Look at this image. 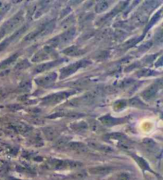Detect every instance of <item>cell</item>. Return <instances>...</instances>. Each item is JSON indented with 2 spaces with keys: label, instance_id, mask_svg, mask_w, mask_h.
<instances>
[{
  "label": "cell",
  "instance_id": "6da1fadb",
  "mask_svg": "<svg viewBox=\"0 0 163 180\" xmlns=\"http://www.w3.org/2000/svg\"><path fill=\"white\" fill-rule=\"evenodd\" d=\"M75 94V91H65V92H59L53 94L48 97L45 98L43 100V104L45 105H54L62 102L65 99L68 98L72 95Z\"/></svg>",
  "mask_w": 163,
  "mask_h": 180
},
{
  "label": "cell",
  "instance_id": "7a4b0ae2",
  "mask_svg": "<svg viewBox=\"0 0 163 180\" xmlns=\"http://www.w3.org/2000/svg\"><path fill=\"white\" fill-rule=\"evenodd\" d=\"M90 64H91V62H90L89 60H81V61H79V62L77 63L71 64V65L63 68V69L60 71V78H61V79H64V78L67 77V76L73 74L74 72H76V71L80 69V68H84L86 66L89 65Z\"/></svg>",
  "mask_w": 163,
  "mask_h": 180
},
{
  "label": "cell",
  "instance_id": "3957f363",
  "mask_svg": "<svg viewBox=\"0 0 163 180\" xmlns=\"http://www.w3.org/2000/svg\"><path fill=\"white\" fill-rule=\"evenodd\" d=\"M22 20H23V14H22V12H19L12 17L11 19L6 21V23L4 24L3 26L1 28V29H2L6 34L7 33L17 28L21 24Z\"/></svg>",
  "mask_w": 163,
  "mask_h": 180
},
{
  "label": "cell",
  "instance_id": "277c9868",
  "mask_svg": "<svg viewBox=\"0 0 163 180\" xmlns=\"http://www.w3.org/2000/svg\"><path fill=\"white\" fill-rule=\"evenodd\" d=\"M52 52V48L51 46H45L42 50L37 52L34 56L32 57V61L33 62H38L41 60H45L50 57V55Z\"/></svg>",
  "mask_w": 163,
  "mask_h": 180
},
{
  "label": "cell",
  "instance_id": "5b68a950",
  "mask_svg": "<svg viewBox=\"0 0 163 180\" xmlns=\"http://www.w3.org/2000/svg\"><path fill=\"white\" fill-rule=\"evenodd\" d=\"M56 79V72H52L48 75L42 76V77L37 78V80H35V82L38 86H45L48 84H50L51 83L54 82Z\"/></svg>",
  "mask_w": 163,
  "mask_h": 180
},
{
  "label": "cell",
  "instance_id": "8992f818",
  "mask_svg": "<svg viewBox=\"0 0 163 180\" xmlns=\"http://www.w3.org/2000/svg\"><path fill=\"white\" fill-rule=\"evenodd\" d=\"M75 34H76V29L75 28H70L67 31H65L64 33L59 36V42H60V44L69 43L74 38Z\"/></svg>",
  "mask_w": 163,
  "mask_h": 180
},
{
  "label": "cell",
  "instance_id": "52a82bcc",
  "mask_svg": "<svg viewBox=\"0 0 163 180\" xmlns=\"http://www.w3.org/2000/svg\"><path fill=\"white\" fill-rule=\"evenodd\" d=\"M63 60H64V59H62V60H55V61H52V62H48L45 63V64H42L41 65L37 66L36 69L34 70L35 73H41L43 72H45L47 70L51 69L52 68H54L56 66L59 65L60 64L63 62Z\"/></svg>",
  "mask_w": 163,
  "mask_h": 180
},
{
  "label": "cell",
  "instance_id": "ba28073f",
  "mask_svg": "<svg viewBox=\"0 0 163 180\" xmlns=\"http://www.w3.org/2000/svg\"><path fill=\"white\" fill-rule=\"evenodd\" d=\"M68 149L77 152H86L87 151V146L81 142H69L67 144Z\"/></svg>",
  "mask_w": 163,
  "mask_h": 180
},
{
  "label": "cell",
  "instance_id": "9c48e42d",
  "mask_svg": "<svg viewBox=\"0 0 163 180\" xmlns=\"http://www.w3.org/2000/svg\"><path fill=\"white\" fill-rule=\"evenodd\" d=\"M112 169L109 167H91L88 170V172L91 174H95V175H103V174H107L111 172Z\"/></svg>",
  "mask_w": 163,
  "mask_h": 180
},
{
  "label": "cell",
  "instance_id": "30bf717a",
  "mask_svg": "<svg viewBox=\"0 0 163 180\" xmlns=\"http://www.w3.org/2000/svg\"><path fill=\"white\" fill-rule=\"evenodd\" d=\"M100 122L103 125L106 126H114V125L118 124V123H121L122 122V119H118V118H114L113 117H111L110 115H107V116H103L100 118L99 119Z\"/></svg>",
  "mask_w": 163,
  "mask_h": 180
},
{
  "label": "cell",
  "instance_id": "8fae6325",
  "mask_svg": "<svg viewBox=\"0 0 163 180\" xmlns=\"http://www.w3.org/2000/svg\"><path fill=\"white\" fill-rule=\"evenodd\" d=\"M43 133H44L47 140L52 141L58 136L59 133L57 129L53 128V127H46L43 129Z\"/></svg>",
  "mask_w": 163,
  "mask_h": 180
},
{
  "label": "cell",
  "instance_id": "7c38bea8",
  "mask_svg": "<svg viewBox=\"0 0 163 180\" xmlns=\"http://www.w3.org/2000/svg\"><path fill=\"white\" fill-rule=\"evenodd\" d=\"M157 91V85H152L151 87H148L147 89L142 92V96L146 100H149L156 95Z\"/></svg>",
  "mask_w": 163,
  "mask_h": 180
},
{
  "label": "cell",
  "instance_id": "4fadbf2b",
  "mask_svg": "<svg viewBox=\"0 0 163 180\" xmlns=\"http://www.w3.org/2000/svg\"><path fill=\"white\" fill-rule=\"evenodd\" d=\"M13 129H14L15 131L18 132L20 133L25 134L28 133L30 130V128L29 126H27L25 124H21V123H16V124H14L12 126Z\"/></svg>",
  "mask_w": 163,
  "mask_h": 180
},
{
  "label": "cell",
  "instance_id": "5bb4252c",
  "mask_svg": "<svg viewBox=\"0 0 163 180\" xmlns=\"http://www.w3.org/2000/svg\"><path fill=\"white\" fill-rule=\"evenodd\" d=\"M42 27L43 26L37 28V29H35V30L32 31L30 33H29L27 36H25V37L24 38V41H32V40H33L34 38H36L37 37H38V36H41V32H42Z\"/></svg>",
  "mask_w": 163,
  "mask_h": 180
},
{
  "label": "cell",
  "instance_id": "9a60e30c",
  "mask_svg": "<svg viewBox=\"0 0 163 180\" xmlns=\"http://www.w3.org/2000/svg\"><path fill=\"white\" fill-rule=\"evenodd\" d=\"M106 139L110 140V141H117L120 142L122 141H125L126 140V137H125L123 134L122 133H114L108 134L106 137Z\"/></svg>",
  "mask_w": 163,
  "mask_h": 180
},
{
  "label": "cell",
  "instance_id": "2e32d148",
  "mask_svg": "<svg viewBox=\"0 0 163 180\" xmlns=\"http://www.w3.org/2000/svg\"><path fill=\"white\" fill-rule=\"evenodd\" d=\"M108 6H109L108 2H106V1H101V2H99V3L96 4L95 10L96 13H102V12H103L104 10H107Z\"/></svg>",
  "mask_w": 163,
  "mask_h": 180
},
{
  "label": "cell",
  "instance_id": "e0dca14e",
  "mask_svg": "<svg viewBox=\"0 0 163 180\" xmlns=\"http://www.w3.org/2000/svg\"><path fill=\"white\" fill-rule=\"evenodd\" d=\"M89 145L91 147H92L95 149H98V150H100V151L105 152H112V148H111L108 146L103 145V144H99L96 143H90Z\"/></svg>",
  "mask_w": 163,
  "mask_h": 180
},
{
  "label": "cell",
  "instance_id": "ac0fdd59",
  "mask_svg": "<svg viewBox=\"0 0 163 180\" xmlns=\"http://www.w3.org/2000/svg\"><path fill=\"white\" fill-rule=\"evenodd\" d=\"M71 128L72 129L76 130V131H83L87 129V124L84 122H77V123H74L71 126Z\"/></svg>",
  "mask_w": 163,
  "mask_h": 180
},
{
  "label": "cell",
  "instance_id": "d6986e66",
  "mask_svg": "<svg viewBox=\"0 0 163 180\" xmlns=\"http://www.w3.org/2000/svg\"><path fill=\"white\" fill-rule=\"evenodd\" d=\"M129 103H130V106L134 107H138V108H144L145 105L142 103V101L140 100L138 98H133V99H130L129 101Z\"/></svg>",
  "mask_w": 163,
  "mask_h": 180
},
{
  "label": "cell",
  "instance_id": "ffe728a7",
  "mask_svg": "<svg viewBox=\"0 0 163 180\" xmlns=\"http://www.w3.org/2000/svg\"><path fill=\"white\" fill-rule=\"evenodd\" d=\"M63 52H64V54L68 55V56H76V55L79 54L80 51H79V49H78L76 46H71L68 48V49H66L65 50H64Z\"/></svg>",
  "mask_w": 163,
  "mask_h": 180
},
{
  "label": "cell",
  "instance_id": "44dd1931",
  "mask_svg": "<svg viewBox=\"0 0 163 180\" xmlns=\"http://www.w3.org/2000/svg\"><path fill=\"white\" fill-rule=\"evenodd\" d=\"M17 57H18V53H16V54H14L11 57H10V58H8L6 59V60H4L3 62L0 64V69L4 68V67H6V66L9 65V64H10L11 63L14 62V61H15V60Z\"/></svg>",
  "mask_w": 163,
  "mask_h": 180
},
{
  "label": "cell",
  "instance_id": "7402d4cb",
  "mask_svg": "<svg viewBox=\"0 0 163 180\" xmlns=\"http://www.w3.org/2000/svg\"><path fill=\"white\" fill-rule=\"evenodd\" d=\"M144 146L147 149H149V151H153V149L156 148V144L153 142V141L150 139H146L143 141Z\"/></svg>",
  "mask_w": 163,
  "mask_h": 180
},
{
  "label": "cell",
  "instance_id": "603a6c76",
  "mask_svg": "<svg viewBox=\"0 0 163 180\" xmlns=\"http://www.w3.org/2000/svg\"><path fill=\"white\" fill-rule=\"evenodd\" d=\"M25 29H26V26H23V27H21V29H17V31H16L15 33H14V34L12 35L11 37H10V38H9V39H10V42H11V41H14V40H15L16 38H17L18 37H20V36H21V35L25 31Z\"/></svg>",
  "mask_w": 163,
  "mask_h": 180
},
{
  "label": "cell",
  "instance_id": "cb8c5ba5",
  "mask_svg": "<svg viewBox=\"0 0 163 180\" xmlns=\"http://www.w3.org/2000/svg\"><path fill=\"white\" fill-rule=\"evenodd\" d=\"M134 159H136V161H137V163L139 164V166L141 167L143 170H147V169H149V167H148L147 163H146V161L144 160L142 158L138 157V156H134Z\"/></svg>",
  "mask_w": 163,
  "mask_h": 180
},
{
  "label": "cell",
  "instance_id": "d4e9b609",
  "mask_svg": "<svg viewBox=\"0 0 163 180\" xmlns=\"http://www.w3.org/2000/svg\"><path fill=\"white\" fill-rule=\"evenodd\" d=\"M30 87H31V84H30V81H28V80H25V81L22 82L19 85L18 89L21 91H27L30 89Z\"/></svg>",
  "mask_w": 163,
  "mask_h": 180
},
{
  "label": "cell",
  "instance_id": "484cf974",
  "mask_svg": "<svg viewBox=\"0 0 163 180\" xmlns=\"http://www.w3.org/2000/svg\"><path fill=\"white\" fill-rule=\"evenodd\" d=\"M86 177H87V173H86L85 171H79V172L74 173L73 174L71 175V178L76 180L83 179V178H86Z\"/></svg>",
  "mask_w": 163,
  "mask_h": 180
},
{
  "label": "cell",
  "instance_id": "4316f807",
  "mask_svg": "<svg viewBox=\"0 0 163 180\" xmlns=\"http://www.w3.org/2000/svg\"><path fill=\"white\" fill-rule=\"evenodd\" d=\"M153 73H154V72L152 71V70L144 69L139 71V72L137 73V76H139V77H142V76H151V75H153Z\"/></svg>",
  "mask_w": 163,
  "mask_h": 180
},
{
  "label": "cell",
  "instance_id": "83f0119b",
  "mask_svg": "<svg viewBox=\"0 0 163 180\" xmlns=\"http://www.w3.org/2000/svg\"><path fill=\"white\" fill-rule=\"evenodd\" d=\"M74 21V17L73 16H70V17H68V18H67L66 20H64V21L62 22V27L63 28H68V26H69Z\"/></svg>",
  "mask_w": 163,
  "mask_h": 180
},
{
  "label": "cell",
  "instance_id": "f1b7e54d",
  "mask_svg": "<svg viewBox=\"0 0 163 180\" xmlns=\"http://www.w3.org/2000/svg\"><path fill=\"white\" fill-rule=\"evenodd\" d=\"M68 138L62 137L61 139L57 141V142H56V146H57V147L59 148H61L63 147V146L65 145V144H68Z\"/></svg>",
  "mask_w": 163,
  "mask_h": 180
},
{
  "label": "cell",
  "instance_id": "f546056e",
  "mask_svg": "<svg viewBox=\"0 0 163 180\" xmlns=\"http://www.w3.org/2000/svg\"><path fill=\"white\" fill-rule=\"evenodd\" d=\"M28 66H29V64L28 63L27 60H22L16 65V69H23V68H27Z\"/></svg>",
  "mask_w": 163,
  "mask_h": 180
},
{
  "label": "cell",
  "instance_id": "4dcf8cb0",
  "mask_svg": "<svg viewBox=\"0 0 163 180\" xmlns=\"http://www.w3.org/2000/svg\"><path fill=\"white\" fill-rule=\"evenodd\" d=\"M114 107L115 110L119 111V110H122V109H123L126 107V103H125L124 101H119V102H117V103L114 104Z\"/></svg>",
  "mask_w": 163,
  "mask_h": 180
},
{
  "label": "cell",
  "instance_id": "1f68e13d",
  "mask_svg": "<svg viewBox=\"0 0 163 180\" xmlns=\"http://www.w3.org/2000/svg\"><path fill=\"white\" fill-rule=\"evenodd\" d=\"M117 180H130V177L127 173H121L118 175Z\"/></svg>",
  "mask_w": 163,
  "mask_h": 180
},
{
  "label": "cell",
  "instance_id": "d6a6232c",
  "mask_svg": "<svg viewBox=\"0 0 163 180\" xmlns=\"http://www.w3.org/2000/svg\"><path fill=\"white\" fill-rule=\"evenodd\" d=\"M9 8H10V5H9V4H7V5H6V6H5V7L2 8V10H0V21H1V19L2 18V16L6 14V12H7V10H9Z\"/></svg>",
  "mask_w": 163,
  "mask_h": 180
},
{
  "label": "cell",
  "instance_id": "836d02e7",
  "mask_svg": "<svg viewBox=\"0 0 163 180\" xmlns=\"http://www.w3.org/2000/svg\"><path fill=\"white\" fill-rule=\"evenodd\" d=\"M138 39H137V38L132 39V40H130V41H127V42H126V44H125L124 47L126 46V48H129V47H130V46H133V45H134L136 42H138Z\"/></svg>",
  "mask_w": 163,
  "mask_h": 180
},
{
  "label": "cell",
  "instance_id": "e575fe53",
  "mask_svg": "<svg viewBox=\"0 0 163 180\" xmlns=\"http://www.w3.org/2000/svg\"><path fill=\"white\" fill-rule=\"evenodd\" d=\"M5 35H6V33H5L2 29H0V40H1Z\"/></svg>",
  "mask_w": 163,
  "mask_h": 180
},
{
  "label": "cell",
  "instance_id": "d590c367",
  "mask_svg": "<svg viewBox=\"0 0 163 180\" xmlns=\"http://www.w3.org/2000/svg\"><path fill=\"white\" fill-rule=\"evenodd\" d=\"M4 164H5V163H4L3 161L0 160V167H2Z\"/></svg>",
  "mask_w": 163,
  "mask_h": 180
}]
</instances>
